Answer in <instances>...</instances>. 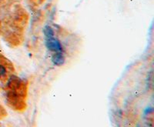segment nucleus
Masks as SVG:
<instances>
[{
	"instance_id": "obj_2",
	"label": "nucleus",
	"mask_w": 154,
	"mask_h": 127,
	"mask_svg": "<svg viewBox=\"0 0 154 127\" xmlns=\"http://www.w3.org/2000/svg\"><path fill=\"white\" fill-rule=\"evenodd\" d=\"M49 46L51 49H54V50H58L60 49V43L55 39H52L49 41Z\"/></svg>"
},
{
	"instance_id": "obj_1",
	"label": "nucleus",
	"mask_w": 154,
	"mask_h": 127,
	"mask_svg": "<svg viewBox=\"0 0 154 127\" xmlns=\"http://www.w3.org/2000/svg\"><path fill=\"white\" fill-rule=\"evenodd\" d=\"M14 67L12 63L5 56L0 54V83L5 85L13 76Z\"/></svg>"
}]
</instances>
